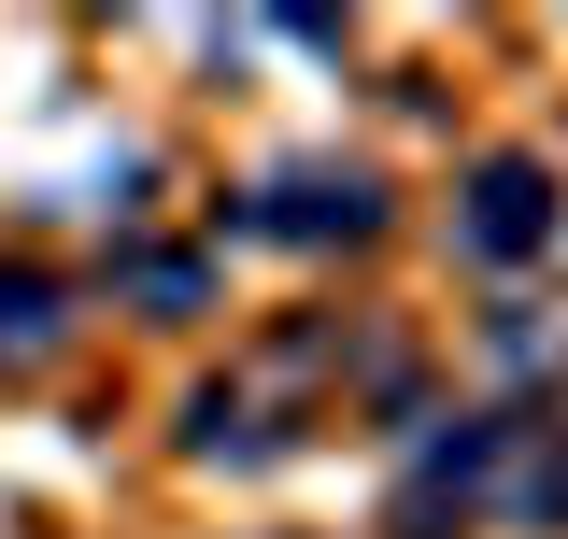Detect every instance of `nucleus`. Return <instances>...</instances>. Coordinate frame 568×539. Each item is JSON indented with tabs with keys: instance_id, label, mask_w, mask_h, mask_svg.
Here are the masks:
<instances>
[{
	"instance_id": "nucleus-1",
	"label": "nucleus",
	"mask_w": 568,
	"mask_h": 539,
	"mask_svg": "<svg viewBox=\"0 0 568 539\" xmlns=\"http://www.w3.org/2000/svg\"><path fill=\"white\" fill-rule=\"evenodd\" d=\"M455 242H469L484 270H526L540 242H555V171H540V156H484V171L455 185Z\"/></svg>"
},
{
	"instance_id": "nucleus-2",
	"label": "nucleus",
	"mask_w": 568,
	"mask_h": 539,
	"mask_svg": "<svg viewBox=\"0 0 568 539\" xmlns=\"http://www.w3.org/2000/svg\"><path fill=\"white\" fill-rule=\"evenodd\" d=\"M242 227H256V242H369V227H384V185L298 156V171H271V185L242 200Z\"/></svg>"
},
{
	"instance_id": "nucleus-3",
	"label": "nucleus",
	"mask_w": 568,
	"mask_h": 539,
	"mask_svg": "<svg viewBox=\"0 0 568 539\" xmlns=\"http://www.w3.org/2000/svg\"><path fill=\"white\" fill-rule=\"evenodd\" d=\"M58 327H71L58 270H0V369H29V355H58Z\"/></svg>"
},
{
	"instance_id": "nucleus-4",
	"label": "nucleus",
	"mask_w": 568,
	"mask_h": 539,
	"mask_svg": "<svg viewBox=\"0 0 568 539\" xmlns=\"http://www.w3.org/2000/svg\"><path fill=\"white\" fill-rule=\"evenodd\" d=\"M129 284H142V298H156V313H200V256H142Z\"/></svg>"
}]
</instances>
